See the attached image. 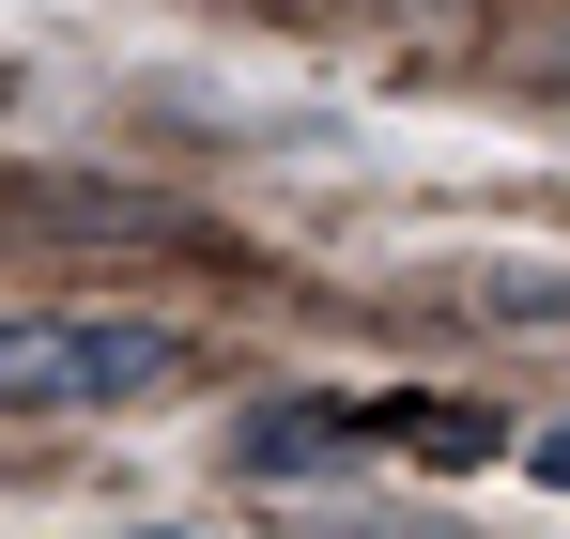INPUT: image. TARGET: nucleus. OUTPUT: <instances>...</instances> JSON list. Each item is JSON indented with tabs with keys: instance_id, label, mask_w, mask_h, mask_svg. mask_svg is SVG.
Instances as JSON below:
<instances>
[{
	"instance_id": "obj_1",
	"label": "nucleus",
	"mask_w": 570,
	"mask_h": 539,
	"mask_svg": "<svg viewBox=\"0 0 570 539\" xmlns=\"http://www.w3.org/2000/svg\"><path fill=\"white\" fill-rule=\"evenodd\" d=\"M170 370H186V340L139 308H31V324H0V416H124Z\"/></svg>"
},
{
	"instance_id": "obj_3",
	"label": "nucleus",
	"mask_w": 570,
	"mask_h": 539,
	"mask_svg": "<svg viewBox=\"0 0 570 539\" xmlns=\"http://www.w3.org/2000/svg\"><path fill=\"white\" fill-rule=\"evenodd\" d=\"M385 448H416V462H478V448H493V416H463V401H385Z\"/></svg>"
},
{
	"instance_id": "obj_2",
	"label": "nucleus",
	"mask_w": 570,
	"mask_h": 539,
	"mask_svg": "<svg viewBox=\"0 0 570 539\" xmlns=\"http://www.w3.org/2000/svg\"><path fill=\"white\" fill-rule=\"evenodd\" d=\"M385 416L371 401H263V416H232V462L247 478H340V462H371Z\"/></svg>"
},
{
	"instance_id": "obj_4",
	"label": "nucleus",
	"mask_w": 570,
	"mask_h": 539,
	"mask_svg": "<svg viewBox=\"0 0 570 539\" xmlns=\"http://www.w3.org/2000/svg\"><path fill=\"white\" fill-rule=\"evenodd\" d=\"M540 478H556V493H570V432H540Z\"/></svg>"
}]
</instances>
